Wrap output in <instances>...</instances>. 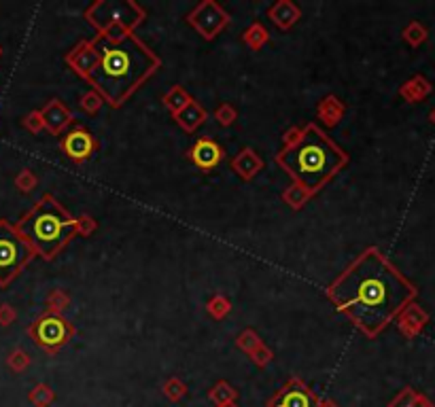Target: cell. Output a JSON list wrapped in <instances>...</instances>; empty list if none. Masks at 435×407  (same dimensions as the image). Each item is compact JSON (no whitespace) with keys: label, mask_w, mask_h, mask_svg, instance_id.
<instances>
[{"label":"cell","mask_w":435,"mask_h":407,"mask_svg":"<svg viewBox=\"0 0 435 407\" xmlns=\"http://www.w3.org/2000/svg\"><path fill=\"white\" fill-rule=\"evenodd\" d=\"M15 230L32 246L34 254L43 259H53L72 238L81 232V220L72 218L53 196H45L22 220Z\"/></svg>","instance_id":"277c9868"},{"label":"cell","mask_w":435,"mask_h":407,"mask_svg":"<svg viewBox=\"0 0 435 407\" xmlns=\"http://www.w3.org/2000/svg\"><path fill=\"white\" fill-rule=\"evenodd\" d=\"M62 149H64V153L70 159L83 162V159H87L96 151V140H94V136L87 130H81L79 128V130H72L70 134L64 136Z\"/></svg>","instance_id":"30bf717a"},{"label":"cell","mask_w":435,"mask_h":407,"mask_svg":"<svg viewBox=\"0 0 435 407\" xmlns=\"http://www.w3.org/2000/svg\"><path fill=\"white\" fill-rule=\"evenodd\" d=\"M68 64L98 89L108 104L121 106L160 68V58L132 32H100L94 41L72 51Z\"/></svg>","instance_id":"7a4b0ae2"},{"label":"cell","mask_w":435,"mask_h":407,"mask_svg":"<svg viewBox=\"0 0 435 407\" xmlns=\"http://www.w3.org/2000/svg\"><path fill=\"white\" fill-rule=\"evenodd\" d=\"M268 407H318V399L308 384L293 378L268 401Z\"/></svg>","instance_id":"ba28073f"},{"label":"cell","mask_w":435,"mask_h":407,"mask_svg":"<svg viewBox=\"0 0 435 407\" xmlns=\"http://www.w3.org/2000/svg\"><path fill=\"white\" fill-rule=\"evenodd\" d=\"M34 257L32 246L7 218H0V286H7Z\"/></svg>","instance_id":"5b68a950"},{"label":"cell","mask_w":435,"mask_h":407,"mask_svg":"<svg viewBox=\"0 0 435 407\" xmlns=\"http://www.w3.org/2000/svg\"><path fill=\"white\" fill-rule=\"evenodd\" d=\"M191 24L206 36V39H212V36L219 32L225 24H228V15L216 7L214 3H204L200 5L194 13H191Z\"/></svg>","instance_id":"9c48e42d"},{"label":"cell","mask_w":435,"mask_h":407,"mask_svg":"<svg viewBox=\"0 0 435 407\" xmlns=\"http://www.w3.org/2000/svg\"><path fill=\"white\" fill-rule=\"evenodd\" d=\"M30 336L41 348L56 350L72 338V327L68 320L56 314H45L34 320V324L30 327Z\"/></svg>","instance_id":"52a82bcc"},{"label":"cell","mask_w":435,"mask_h":407,"mask_svg":"<svg viewBox=\"0 0 435 407\" xmlns=\"http://www.w3.org/2000/svg\"><path fill=\"white\" fill-rule=\"evenodd\" d=\"M221 407H236L234 403H228V405H221Z\"/></svg>","instance_id":"e0dca14e"},{"label":"cell","mask_w":435,"mask_h":407,"mask_svg":"<svg viewBox=\"0 0 435 407\" xmlns=\"http://www.w3.org/2000/svg\"><path fill=\"white\" fill-rule=\"evenodd\" d=\"M189 102H191V98H189L185 92H180V89H174L172 96L168 98V106L174 110V113H178V110H183Z\"/></svg>","instance_id":"9a60e30c"},{"label":"cell","mask_w":435,"mask_h":407,"mask_svg":"<svg viewBox=\"0 0 435 407\" xmlns=\"http://www.w3.org/2000/svg\"><path fill=\"white\" fill-rule=\"evenodd\" d=\"M43 117H45V123L49 125V130H51V132H58L62 125H66V123H68L70 113H68L66 108H62V106H60V102H58V100H53V104H51V106H47V108L43 110Z\"/></svg>","instance_id":"4fadbf2b"},{"label":"cell","mask_w":435,"mask_h":407,"mask_svg":"<svg viewBox=\"0 0 435 407\" xmlns=\"http://www.w3.org/2000/svg\"><path fill=\"white\" fill-rule=\"evenodd\" d=\"M276 162L302 184L304 191L316 193L334 174H338V170L344 168L348 157L318 125L310 123L296 142L276 155Z\"/></svg>","instance_id":"3957f363"},{"label":"cell","mask_w":435,"mask_h":407,"mask_svg":"<svg viewBox=\"0 0 435 407\" xmlns=\"http://www.w3.org/2000/svg\"><path fill=\"white\" fill-rule=\"evenodd\" d=\"M142 9L134 3H94L85 17L108 34H130L142 19Z\"/></svg>","instance_id":"8992f818"},{"label":"cell","mask_w":435,"mask_h":407,"mask_svg":"<svg viewBox=\"0 0 435 407\" xmlns=\"http://www.w3.org/2000/svg\"><path fill=\"white\" fill-rule=\"evenodd\" d=\"M43 392H36V395H32V401L34 403H39V405H43L45 401H51V392H49V388H41Z\"/></svg>","instance_id":"2e32d148"},{"label":"cell","mask_w":435,"mask_h":407,"mask_svg":"<svg viewBox=\"0 0 435 407\" xmlns=\"http://www.w3.org/2000/svg\"><path fill=\"white\" fill-rule=\"evenodd\" d=\"M210 399L221 407V405L234 403V399H236V390H232L225 382H221V384H216V386L210 390Z\"/></svg>","instance_id":"5bb4252c"},{"label":"cell","mask_w":435,"mask_h":407,"mask_svg":"<svg viewBox=\"0 0 435 407\" xmlns=\"http://www.w3.org/2000/svg\"><path fill=\"white\" fill-rule=\"evenodd\" d=\"M176 117H178V123L183 125L185 130H194L198 123H202L204 121V117H206V113H204V108H200L194 100L183 108V110H178L176 113Z\"/></svg>","instance_id":"7c38bea8"},{"label":"cell","mask_w":435,"mask_h":407,"mask_svg":"<svg viewBox=\"0 0 435 407\" xmlns=\"http://www.w3.org/2000/svg\"><path fill=\"white\" fill-rule=\"evenodd\" d=\"M327 297L361 331L378 336L408 306L414 288L376 248H368L330 286Z\"/></svg>","instance_id":"6da1fadb"},{"label":"cell","mask_w":435,"mask_h":407,"mask_svg":"<svg viewBox=\"0 0 435 407\" xmlns=\"http://www.w3.org/2000/svg\"><path fill=\"white\" fill-rule=\"evenodd\" d=\"M191 157H194L196 166H200L204 170H210L221 162L223 149L212 140H198L196 146H194V151H191Z\"/></svg>","instance_id":"8fae6325"}]
</instances>
